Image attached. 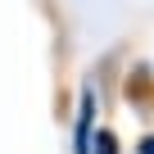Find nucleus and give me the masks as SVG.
<instances>
[{"mask_svg":"<svg viewBox=\"0 0 154 154\" xmlns=\"http://www.w3.org/2000/svg\"><path fill=\"white\" fill-rule=\"evenodd\" d=\"M136 154H154V136H140V145H136Z\"/></svg>","mask_w":154,"mask_h":154,"instance_id":"obj_3","label":"nucleus"},{"mask_svg":"<svg viewBox=\"0 0 154 154\" xmlns=\"http://www.w3.org/2000/svg\"><path fill=\"white\" fill-rule=\"evenodd\" d=\"M91 154H118V140H113V131H95V140H91Z\"/></svg>","mask_w":154,"mask_h":154,"instance_id":"obj_2","label":"nucleus"},{"mask_svg":"<svg viewBox=\"0 0 154 154\" xmlns=\"http://www.w3.org/2000/svg\"><path fill=\"white\" fill-rule=\"evenodd\" d=\"M91 140H95V91L86 86V91H82V109H77L72 149H77V154H91Z\"/></svg>","mask_w":154,"mask_h":154,"instance_id":"obj_1","label":"nucleus"}]
</instances>
